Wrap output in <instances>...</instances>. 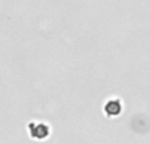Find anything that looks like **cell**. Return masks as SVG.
Wrapping results in <instances>:
<instances>
[{"label":"cell","mask_w":150,"mask_h":144,"mask_svg":"<svg viewBox=\"0 0 150 144\" xmlns=\"http://www.w3.org/2000/svg\"><path fill=\"white\" fill-rule=\"evenodd\" d=\"M29 134L34 139H45L49 136L50 129L45 123H30L29 124Z\"/></svg>","instance_id":"1"},{"label":"cell","mask_w":150,"mask_h":144,"mask_svg":"<svg viewBox=\"0 0 150 144\" xmlns=\"http://www.w3.org/2000/svg\"><path fill=\"white\" fill-rule=\"evenodd\" d=\"M104 111L107 113V115H119V113L121 111V103L117 100H111L105 103L104 106Z\"/></svg>","instance_id":"2"}]
</instances>
